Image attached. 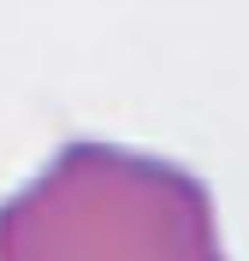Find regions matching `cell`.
I'll return each mask as SVG.
<instances>
[{"instance_id": "cell-1", "label": "cell", "mask_w": 249, "mask_h": 261, "mask_svg": "<svg viewBox=\"0 0 249 261\" xmlns=\"http://www.w3.org/2000/svg\"><path fill=\"white\" fill-rule=\"evenodd\" d=\"M0 261H232L219 202L184 161L66 143L0 202Z\"/></svg>"}]
</instances>
